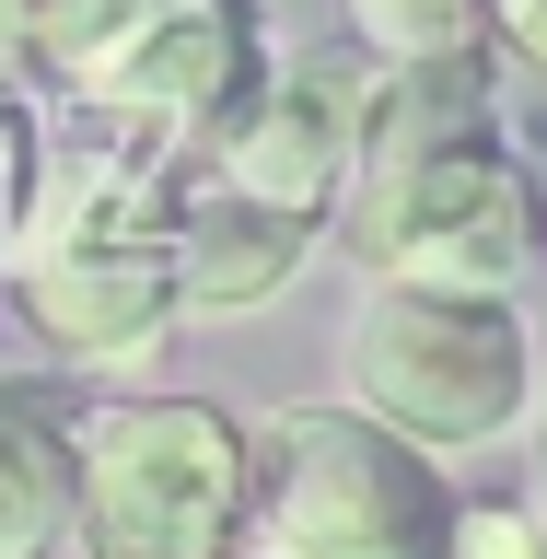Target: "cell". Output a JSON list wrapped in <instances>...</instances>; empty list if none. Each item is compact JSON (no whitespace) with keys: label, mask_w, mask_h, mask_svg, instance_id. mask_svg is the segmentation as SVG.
Masks as SVG:
<instances>
[{"label":"cell","mask_w":547,"mask_h":559,"mask_svg":"<svg viewBox=\"0 0 547 559\" xmlns=\"http://www.w3.org/2000/svg\"><path fill=\"white\" fill-rule=\"evenodd\" d=\"M478 12H489V59L547 82V0H478Z\"/></svg>","instance_id":"13"},{"label":"cell","mask_w":547,"mask_h":559,"mask_svg":"<svg viewBox=\"0 0 547 559\" xmlns=\"http://www.w3.org/2000/svg\"><path fill=\"white\" fill-rule=\"evenodd\" d=\"M361 94H373V59L361 47H269L257 94L199 152V175L210 187H245V199H269V210L326 222L338 187H349V152H361Z\"/></svg>","instance_id":"7"},{"label":"cell","mask_w":547,"mask_h":559,"mask_svg":"<svg viewBox=\"0 0 547 559\" xmlns=\"http://www.w3.org/2000/svg\"><path fill=\"white\" fill-rule=\"evenodd\" d=\"M443 559H547V489H524V501H454Z\"/></svg>","instance_id":"12"},{"label":"cell","mask_w":547,"mask_h":559,"mask_svg":"<svg viewBox=\"0 0 547 559\" xmlns=\"http://www.w3.org/2000/svg\"><path fill=\"white\" fill-rule=\"evenodd\" d=\"M70 548V443L47 419H0V559H59Z\"/></svg>","instance_id":"9"},{"label":"cell","mask_w":547,"mask_h":559,"mask_svg":"<svg viewBox=\"0 0 547 559\" xmlns=\"http://www.w3.org/2000/svg\"><path fill=\"white\" fill-rule=\"evenodd\" d=\"M314 245H326V222H304V210H269V199H245V187L187 175V199H175V222H164L175 326H245V314H269L280 292L314 269Z\"/></svg>","instance_id":"8"},{"label":"cell","mask_w":547,"mask_h":559,"mask_svg":"<svg viewBox=\"0 0 547 559\" xmlns=\"http://www.w3.org/2000/svg\"><path fill=\"white\" fill-rule=\"evenodd\" d=\"M338 47H361L373 70H396V59H466V47H489V12H478V0H338Z\"/></svg>","instance_id":"10"},{"label":"cell","mask_w":547,"mask_h":559,"mask_svg":"<svg viewBox=\"0 0 547 559\" xmlns=\"http://www.w3.org/2000/svg\"><path fill=\"white\" fill-rule=\"evenodd\" d=\"M524 443H536V489H547V373H536V408H524Z\"/></svg>","instance_id":"14"},{"label":"cell","mask_w":547,"mask_h":559,"mask_svg":"<svg viewBox=\"0 0 547 559\" xmlns=\"http://www.w3.org/2000/svg\"><path fill=\"white\" fill-rule=\"evenodd\" d=\"M326 234L373 280H443V292H524L547 257V175L513 140L501 59H396L361 94V152L326 210Z\"/></svg>","instance_id":"1"},{"label":"cell","mask_w":547,"mask_h":559,"mask_svg":"<svg viewBox=\"0 0 547 559\" xmlns=\"http://www.w3.org/2000/svg\"><path fill=\"white\" fill-rule=\"evenodd\" d=\"M536 314L524 292H443V280H361L338 314V396L408 431L419 454H489L536 408Z\"/></svg>","instance_id":"3"},{"label":"cell","mask_w":547,"mask_h":559,"mask_svg":"<svg viewBox=\"0 0 547 559\" xmlns=\"http://www.w3.org/2000/svg\"><path fill=\"white\" fill-rule=\"evenodd\" d=\"M280 35L257 24V0H129V24L105 35L82 70H59L70 105L129 117L140 140H164L175 164L199 175V152L234 129V105L257 94Z\"/></svg>","instance_id":"5"},{"label":"cell","mask_w":547,"mask_h":559,"mask_svg":"<svg viewBox=\"0 0 547 559\" xmlns=\"http://www.w3.org/2000/svg\"><path fill=\"white\" fill-rule=\"evenodd\" d=\"M0 304L47 361H82V373H129L175 338L164 234H24L0 245Z\"/></svg>","instance_id":"6"},{"label":"cell","mask_w":547,"mask_h":559,"mask_svg":"<svg viewBox=\"0 0 547 559\" xmlns=\"http://www.w3.org/2000/svg\"><path fill=\"white\" fill-rule=\"evenodd\" d=\"M454 466L349 396L245 419V548L234 559H443Z\"/></svg>","instance_id":"2"},{"label":"cell","mask_w":547,"mask_h":559,"mask_svg":"<svg viewBox=\"0 0 547 559\" xmlns=\"http://www.w3.org/2000/svg\"><path fill=\"white\" fill-rule=\"evenodd\" d=\"M12 12H24V70H47V82L82 70L105 35L129 24V0H12Z\"/></svg>","instance_id":"11"},{"label":"cell","mask_w":547,"mask_h":559,"mask_svg":"<svg viewBox=\"0 0 547 559\" xmlns=\"http://www.w3.org/2000/svg\"><path fill=\"white\" fill-rule=\"evenodd\" d=\"M70 443L82 559H234L245 548V419L210 396H105Z\"/></svg>","instance_id":"4"}]
</instances>
